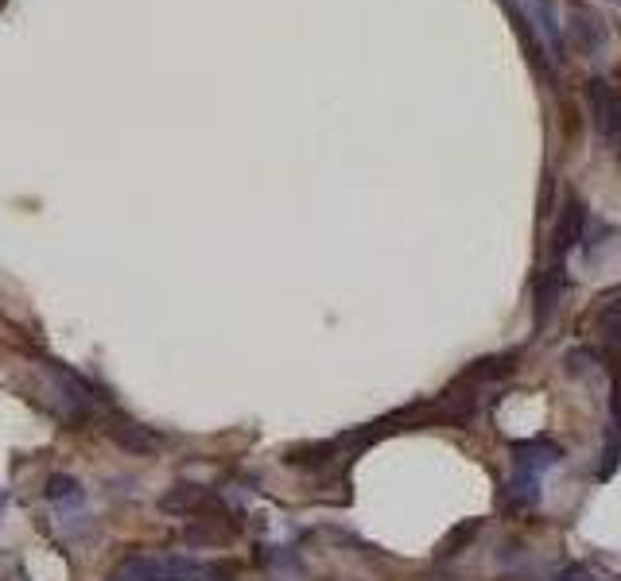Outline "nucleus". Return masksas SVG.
<instances>
[{"instance_id": "f257e3e1", "label": "nucleus", "mask_w": 621, "mask_h": 581, "mask_svg": "<svg viewBox=\"0 0 621 581\" xmlns=\"http://www.w3.org/2000/svg\"><path fill=\"white\" fill-rule=\"evenodd\" d=\"M207 570L191 558H156V554H133L117 562L105 581H202Z\"/></svg>"}, {"instance_id": "f03ea898", "label": "nucleus", "mask_w": 621, "mask_h": 581, "mask_svg": "<svg viewBox=\"0 0 621 581\" xmlns=\"http://www.w3.org/2000/svg\"><path fill=\"white\" fill-rule=\"evenodd\" d=\"M587 109H590V125H594V133L610 144L613 159L621 163V94L606 78H590L587 82Z\"/></svg>"}, {"instance_id": "7ed1b4c3", "label": "nucleus", "mask_w": 621, "mask_h": 581, "mask_svg": "<svg viewBox=\"0 0 621 581\" xmlns=\"http://www.w3.org/2000/svg\"><path fill=\"white\" fill-rule=\"evenodd\" d=\"M564 35L579 55H602L606 43H610V28H606V20L598 17L590 4H582V0H571V4H567Z\"/></svg>"}, {"instance_id": "20e7f679", "label": "nucleus", "mask_w": 621, "mask_h": 581, "mask_svg": "<svg viewBox=\"0 0 621 581\" xmlns=\"http://www.w3.org/2000/svg\"><path fill=\"white\" fill-rule=\"evenodd\" d=\"M587 205L579 202L575 194L564 198V205H559V218H556V229H551V260H567V252L575 249V244H582V236H587Z\"/></svg>"}, {"instance_id": "39448f33", "label": "nucleus", "mask_w": 621, "mask_h": 581, "mask_svg": "<svg viewBox=\"0 0 621 581\" xmlns=\"http://www.w3.org/2000/svg\"><path fill=\"white\" fill-rule=\"evenodd\" d=\"M582 326H587V330L602 341V349L621 353V287L606 290L602 299H598V307L590 310Z\"/></svg>"}, {"instance_id": "423d86ee", "label": "nucleus", "mask_w": 621, "mask_h": 581, "mask_svg": "<svg viewBox=\"0 0 621 581\" xmlns=\"http://www.w3.org/2000/svg\"><path fill=\"white\" fill-rule=\"evenodd\" d=\"M564 295H567V264L564 260H551L540 279H536V330L548 326V318L556 315Z\"/></svg>"}, {"instance_id": "0eeeda50", "label": "nucleus", "mask_w": 621, "mask_h": 581, "mask_svg": "<svg viewBox=\"0 0 621 581\" xmlns=\"http://www.w3.org/2000/svg\"><path fill=\"white\" fill-rule=\"evenodd\" d=\"M559 454H564V450L551 439H528L513 446V465H517V473H528V477H544V473L559 462Z\"/></svg>"}, {"instance_id": "6e6552de", "label": "nucleus", "mask_w": 621, "mask_h": 581, "mask_svg": "<svg viewBox=\"0 0 621 581\" xmlns=\"http://www.w3.org/2000/svg\"><path fill=\"white\" fill-rule=\"evenodd\" d=\"M618 465H621V377H613L610 431H606V446H602V465H598V480H610Z\"/></svg>"}, {"instance_id": "1a4fd4ad", "label": "nucleus", "mask_w": 621, "mask_h": 581, "mask_svg": "<svg viewBox=\"0 0 621 581\" xmlns=\"http://www.w3.org/2000/svg\"><path fill=\"white\" fill-rule=\"evenodd\" d=\"M540 504V477H528V473H513V480L502 493V508L513 516H528V511Z\"/></svg>"}, {"instance_id": "9d476101", "label": "nucleus", "mask_w": 621, "mask_h": 581, "mask_svg": "<svg viewBox=\"0 0 621 581\" xmlns=\"http://www.w3.org/2000/svg\"><path fill=\"white\" fill-rule=\"evenodd\" d=\"M207 488H199V485H176L171 493H164L160 496V508L164 511H176V516H191V511H199V508H207Z\"/></svg>"}, {"instance_id": "9b49d317", "label": "nucleus", "mask_w": 621, "mask_h": 581, "mask_svg": "<svg viewBox=\"0 0 621 581\" xmlns=\"http://www.w3.org/2000/svg\"><path fill=\"white\" fill-rule=\"evenodd\" d=\"M478 531H482V519H462V524L451 527V531H446V539L439 542L435 558H454V554H462V550H466L474 539H478Z\"/></svg>"}, {"instance_id": "f8f14e48", "label": "nucleus", "mask_w": 621, "mask_h": 581, "mask_svg": "<svg viewBox=\"0 0 621 581\" xmlns=\"http://www.w3.org/2000/svg\"><path fill=\"white\" fill-rule=\"evenodd\" d=\"M109 439L117 442V446L133 450V454H151V450H156V439H151V434L144 431V426H136V423L109 426Z\"/></svg>"}, {"instance_id": "ddd939ff", "label": "nucleus", "mask_w": 621, "mask_h": 581, "mask_svg": "<svg viewBox=\"0 0 621 581\" xmlns=\"http://www.w3.org/2000/svg\"><path fill=\"white\" fill-rule=\"evenodd\" d=\"M43 496H48L51 504H74V500H82V485L71 477V473H51Z\"/></svg>"}, {"instance_id": "4468645a", "label": "nucleus", "mask_w": 621, "mask_h": 581, "mask_svg": "<svg viewBox=\"0 0 621 581\" xmlns=\"http://www.w3.org/2000/svg\"><path fill=\"white\" fill-rule=\"evenodd\" d=\"M602 369V353H598V349H571V353H567V372H571V377H594V372Z\"/></svg>"}, {"instance_id": "2eb2a0df", "label": "nucleus", "mask_w": 621, "mask_h": 581, "mask_svg": "<svg viewBox=\"0 0 621 581\" xmlns=\"http://www.w3.org/2000/svg\"><path fill=\"white\" fill-rule=\"evenodd\" d=\"M4 508H9V496L0 493V519H4Z\"/></svg>"}]
</instances>
